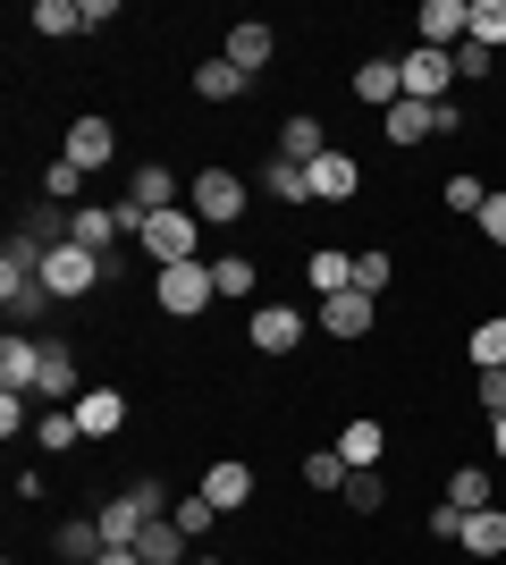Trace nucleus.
I'll return each instance as SVG.
<instances>
[{"label": "nucleus", "mask_w": 506, "mask_h": 565, "mask_svg": "<svg viewBox=\"0 0 506 565\" xmlns=\"http://www.w3.org/2000/svg\"><path fill=\"white\" fill-rule=\"evenodd\" d=\"M94 523H101V541H110V548H136V541H144V498H136V490H119V498H101V507H94Z\"/></svg>", "instance_id": "obj_12"}, {"label": "nucleus", "mask_w": 506, "mask_h": 565, "mask_svg": "<svg viewBox=\"0 0 506 565\" xmlns=\"http://www.w3.org/2000/svg\"><path fill=\"white\" fill-rule=\"evenodd\" d=\"M219 296V279H212V262H177V270H152V305L169 312V321H194V312Z\"/></svg>", "instance_id": "obj_5"}, {"label": "nucleus", "mask_w": 506, "mask_h": 565, "mask_svg": "<svg viewBox=\"0 0 506 565\" xmlns=\"http://www.w3.org/2000/svg\"><path fill=\"white\" fill-rule=\"evenodd\" d=\"M448 60H456V85H482V76H489V51L473 43V34H464V43L448 51Z\"/></svg>", "instance_id": "obj_43"}, {"label": "nucleus", "mask_w": 506, "mask_h": 565, "mask_svg": "<svg viewBox=\"0 0 506 565\" xmlns=\"http://www.w3.org/2000/svg\"><path fill=\"white\" fill-rule=\"evenodd\" d=\"M388 279H397V262H388L380 245H372V254H355V296H380Z\"/></svg>", "instance_id": "obj_40"}, {"label": "nucleus", "mask_w": 506, "mask_h": 565, "mask_svg": "<svg viewBox=\"0 0 506 565\" xmlns=\"http://www.w3.org/2000/svg\"><path fill=\"white\" fill-rule=\"evenodd\" d=\"M60 161H76V169H85V178H94V169H110V161H119V127L85 110V118H76V127H68V143H60Z\"/></svg>", "instance_id": "obj_7"}, {"label": "nucleus", "mask_w": 506, "mask_h": 565, "mask_svg": "<svg viewBox=\"0 0 506 565\" xmlns=\"http://www.w3.org/2000/svg\"><path fill=\"white\" fill-rule=\"evenodd\" d=\"M321 152H330V127H321L313 110H288V127H279V161H295V169H313Z\"/></svg>", "instance_id": "obj_15"}, {"label": "nucleus", "mask_w": 506, "mask_h": 565, "mask_svg": "<svg viewBox=\"0 0 506 565\" xmlns=\"http://www.w3.org/2000/svg\"><path fill=\"white\" fill-rule=\"evenodd\" d=\"M245 203H254V186H245L237 169H203V178H186V212L203 220V228H237L245 220Z\"/></svg>", "instance_id": "obj_3"}, {"label": "nucleus", "mask_w": 506, "mask_h": 565, "mask_svg": "<svg viewBox=\"0 0 506 565\" xmlns=\"http://www.w3.org/2000/svg\"><path fill=\"white\" fill-rule=\"evenodd\" d=\"M212 279H219V296H254V287H262V270H254L245 254H219V262H212Z\"/></svg>", "instance_id": "obj_38"}, {"label": "nucleus", "mask_w": 506, "mask_h": 565, "mask_svg": "<svg viewBox=\"0 0 506 565\" xmlns=\"http://www.w3.org/2000/svg\"><path fill=\"white\" fill-rule=\"evenodd\" d=\"M473 228H482L489 245H506V194H489V203H482V220H473Z\"/></svg>", "instance_id": "obj_46"}, {"label": "nucleus", "mask_w": 506, "mask_h": 565, "mask_svg": "<svg viewBox=\"0 0 506 565\" xmlns=\"http://www.w3.org/2000/svg\"><path fill=\"white\" fill-rule=\"evenodd\" d=\"M94 565H144V557H136V548H101Z\"/></svg>", "instance_id": "obj_48"}, {"label": "nucleus", "mask_w": 506, "mask_h": 565, "mask_svg": "<svg viewBox=\"0 0 506 565\" xmlns=\"http://www.w3.org/2000/svg\"><path fill=\"white\" fill-rule=\"evenodd\" d=\"M372 321H380V296H355V287H346V296H321V330L346 338V347L372 338Z\"/></svg>", "instance_id": "obj_11"}, {"label": "nucleus", "mask_w": 506, "mask_h": 565, "mask_svg": "<svg viewBox=\"0 0 506 565\" xmlns=\"http://www.w3.org/2000/svg\"><path fill=\"white\" fill-rule=\"evenodd\" d=\"M355 102H363V110H397V102H406V76H397V60H363V68H355Z\"/></svg>", "instance_id": "obj_16"}, {"label": "nucleus", "mask_w": 506, "mask_h": 565, "mask_svg": "<svg viewBox=\"0 0 506 565\" xmlns=\"http://www.w3.org/2000/svg\"><path fill=\"white\" fill-rule=\"evenodd\" d=\"M439 203H448V212H456V220H482L489 186H482V178H473V169H464V178H448V186H439Z\"/></svg>", "instance_id": "obj_34"}, {"label": "nucleus", "mask_w": 506, "mask_h": 565, "mask_svg": "<svg viewBox=\"0 0 506 565\" xmlns=\"http://www.w3.org/2000/svg\"><path fill=\"white\" fill-rule=\"evenodd\" d=\"M473 34V0H422V43L431 51H456Z\"/></svg>", "instance_id": "obj_13"}, {"label": "nucleus", "mask_w": 506, "mask_h": 565, "mask_svg": "<svg viewBox=\"0 0 506 565\" xmlns=\"http://www.w3.org/2000/svg\"><path fill=\"white\" fill-rule=\"evenodd\" d=\"M473 557H506V507H482V515H464V541Z\"/></svg>", "instance_id": "obj_28"}, {"label": "nucleus", "mask_w": 506, "mask_h": 565, "mask_svg": "<svg viewBox=\"0 0 506 565\" xmlns=\"http://www.w3.org/2000/svg\"><path fill=\"white\" fill-rule=\"evenodd\" d=\"M43 194H51V203H76V194H85V169H76V161H51L43 169Z\"/></svg>", "instance_id": "obj_42"}, {"label": "nucleus", "mask_w": 506, "mask_h": 565, "mask_svg": "<svg viewBox=\"0 0 506 565\" xmlns=\"http://www.w3.org/2000/svg\"><path fill=\"white\" fill-rule=\"evenodd\" d=\"M473 43L506 51V0H473Z\"/></svg>", "instance_id": "obj_39"}, {"label": "nucleus", "mask_w": 506, "mask_h": 565, "mask_svg": "<svg viewBox=\"0 0 506 565\" xmlns=\"http://www.w3.org/2000/svg\"><path fill=\"white\" fill-rule=\"evenodd\" d=\"M245 338H254V354H295V347H304V312H295V305H254Z\"/></svg>", "instance_id": "obj_9"}, {"label": "nucleus", "mask_w": 506, "mask_h": 565, "mask_svg": "<svg viewBox=\"0 0 506 565\" xmlns=\"http://www.w3.org/2000/svg\"><path fill=\"white\" fill-rule=\"evenodd\" d=\"M448 507L482 515V507H489V472H482V465H456V472H448Z\"/></svg>", "instance_id": "obj_32"}, {"label": "nucleus", "mask_w": 506, "mask_h": 565, "mask_svg": "<svg viewBox=\"0 0 506 565\" xmlns=\"http://www.w3.org/2000/svg\"><path fill=\"white\" fill-rule=\"evenodd\" d=\"M51 548H60V557H68V565H94V557H101V548H110V541H101V523L85 515V523H60V532H51Z\"/></svg>", "instance_id": "obj_30"}, {"label": "nucleus", "mask_w": 506, "mask_h": 565, "mask_svg": "<svg viewBox=\"0 0 506 565\" xmlns=\"http://www.w3.org/2000/svg\"><path fill=\"white\" fill-rule=\"evenodd\" d=\"M422 136H439L431 102H397V110H388V143H422Z\"/></svg>", "instance_id": "obj_33"}, {"label": "nucleus", "mask_w": 506, "mask_h": 565, "mask_svg": "<svg viewBox=\"0 0 506 565\" xmlns=\"http://www.w3.org/2000/svg\"><path fill=\"white\" fill-rule=\"evenodd\" d=\"M431 541H464V507H448V498H439V507H431Z\"/></svg>", "instance_id": "obj_45"}, {"label": "nucleus", "mask_w": 506, "mask_h": 565, "mask_svg": "<svg viewBox=\"0 0 506 565\" xmlns=\"http://www.w3.org/2000/svg\"><path fill=\"white\" fill-rule=\"evenodd\" d=\"M337 456H346V472H380V456H388V430L372 423V414H355V423L337 430Z\"/></svg>", "instance_id": "obj_18"}, {"label": "nucleus", "mask_w": 506, "mask_h": 565, "mask_svg": "<svg viewBox=\"0 0 506 565\" xmlns=\"http://www.w3.org/2000/svg\"><path fill=\"white\" fill-rule=\"evenodd\" d=\"M186 565H219V557H186Z\"/></svg>", "instance_id": "obj_50"}, {"label": "nucleus", "mask_w": 506, "mask_h": 565, "mask_svg": "<svg viewBox=\"0 0 506 565\" xmlns=\"http://www.w3.org/2000/svg\"><path fill=\"white\" fill-rule=\"evenodd\" d=\"M397 76H406V102H448V94H456V60L431 51V43L397 51Z\"/></svg>", "instance_id": "obj_6"}, {"label": "nucleus", "mask_w": 506, "mask_h": 565, "mask_svg": "<svg viewBox=\"0 0 506 565\" xmlns=\"http://www.w3.org/2000/svg\"><path fill=\"white\" fill-rule=\"evenodd\" d=\"M76 439H85V423H76V405H51V414H34V448H43V456L76 448Z\"/></svg>", "instance_id": "obj_29"}, {"label": "nucleus", "mask_w": 506, "mask_h": 565, "mask_svg": "<svg viewBox=\"0 0 506 565\" xmlns=\"http://www.w3.org/2000/svg\"><path fill=\"white\" fill-rule=\"evenodd\" d=\"M254 186H262L270 203H279V212H295V203H313V178H304L295 161H262V178H254Z\"/></svg>", "instance_id": "obj_25"}, {"label": "nucleus", "mask_w": 506, "mask_h": 565, "mask_svg": "<svg viewBox=\"0 0 506 565\" xmlns=\"http://www.w3.org/2000/svg\"><path fill=\"white\" fill-rule=\"evenodd\" d=\"M304 481H313V490H346V456H337V448H313V456H304Z\"/></svg>", "instance_id": "obj_41"}, {"label": "nucleus", "mask_w": 506, "mask_h": 565, "mask_svg": "<svg viewBox=\"0 0 506 565\" xmlns=\"http://www.w3.org/2000/svg\"><path fill=\"white\" fill-rule=\"evenodd\" d=\"M482 414H489V423L506 414V372H482Z\"/></svg>", "instance_id": "obj_47"}, {"label": "nucleus", "mask_w": 506, "mask_h": 565, "mask_svg": "<svg viewBox=\"0 0 506 565\" xmlns=\"http://www.w3.org/2000/svg\"><path fill=\"white\" fill-rule=\"evenodd\" d=\"M203 498H212L219 515H237L245 498H254V465H237V456H219V465L203 472Z\"/></svg>", "instance_id": "obj_20"}, {"label": "nucleus", "mask_w": 506, "mask_h": 565, "mask_svg": "<svg viewBox=\"0 0 506 565\" xmlns=\"http://www.w3.org/2000/svg\"><path fill=\"white\" fill-rule=\"evenodd\" d=\"M136 557H144V565H186V557H194V541H186V532H177L169 515H152V523H144V541H136Z\"/></svg>", "instance_id": "obj_24"}, {"label": "nucleus", "mask_w": 506, "mask_h": 565, "mask_svg": "<svg viewBox=\"0 0 506 565\" xmlns=\"http://www.w3.org/2000/svg\"><path fill=\"white\" fill-rule=\"evenodd\" d=\"M18 236L51 254V245H68V212H51V203H43V212H25V220H18Z\"/></svg>", "instance_id": "obj_35"}, {"label": "nucleus", "mask_w": 506, "mask_h": 565, "mask_svg": "<svg viewBox=\"0 0 506 565\" xmlns=\"http://www.w3.org/2000/svg\"><path fill=\"white\" fill-rule=\"evenodd\" d=\"M169 523H177L186 541H203V532H212V523H219V507H212V498H203V490H194V498H177V507H169Z\"/></svg>", "instance_id": "obj_37"}, {"label": "nucleus", "mask_w": 506, "mask_h": 565, "mask_svg": "<svg viewBox=\"0 0 506 565\" xmlns=\"http://www.w3.org/2000/svg\"><path fill=\"white\" fill-rule=\"evenodd\" d=\"M127 203H144V212H177L186 186H177V169H169V161H144L136 178H127Z\"/></svg>", "instance_id": "obj_14"}, {"label": "nucleus", "mask_w": 506, "mask_h": 565, "mask_svg": "<svg viewBox=\"0 0 506 565\" xmlns=\"http://www.w3.org/2000/svg\"><path fill=\"white\" fill-rule=\"evenodd\" d=\"M136 245L152 254V270H177V262H203V220H194L186 203H177V212H152Z\"/></svg>", "instance_id": "obj_4"}, {"label": "nucleus", "mask_w": 506, "mask_h": 565, "mask_svg": "<svg viewBox=\"0 0 506 565\" xmlns=\"http://www.w3.org/2000/svg\"><path fill=\"white\" fill-rule=\"evenodd\" d=\"M34 380H43V338L9 330L0 338V397H34Z\"/></svg>", "instance_id": "obj_8"}, {"label": "nucleus", "mask_w": 506, "mask_h": 565, "mask_svg": "<svg viewBox=\"0 0 506 565\" xmlns=\"http://www.w3.org/2000/svg\"><path fill=\"white\" fill-rule=\"evenodd\" d=\"M25 25H34V34H51V43H60V34H85V0H34V9H25Z\"/></svg>", "instance_id": "obj_27"}, {"label": "nucleus", "mask_w": 506, "mask_h": 565, "mask_svg": "<svg viewBox=\"0 0 506 565\" xmlns=\"http://www.w3.org/2000/svg\"><path fill=\"white\" fill-rule=\"evenodd\" d=\"M0 439H34V405L25 397H0Z\"/></svg>", "instance_id": "obj_44"}, {"label": "nucleus", "mask_w": 506, "mask_h": 565, "mask_svg": "<svg viewBox=\"0 0 506 565\" xmlns=\"http://www.w3.org/2000/svg\"><path fill=\"white\" fill-rule=\"evenodd\" d=\"M68 236H76V245H94V254H110V245H119V212L76 203V212H68Z\"/></svg>", "instance_id": "obj_26"}, {"label": "nucleus", "mask_w": 506, "mask_h": 565, "mask_svg": "<svg viewBox=\"0 0 506 565\" xmlns=\"http://www.w3.org/2000/svg\"><path fill=\"white\" fill-rule=\"evenodd\" d=\"M489 456H498V465H506V414H498V423H489Z\"/></svg>", "instance_id": "obj_49"}, {"label": "nucleus", "mask_w": 506, "mask_h": 565, "mask_svg": "<svg viewBox=\"0 0 506 565\" xmlns=\"http://www.w3.org/2000/svg\"><path fill=\"white\" fill-rule=\"evenodd\" d=\"M270 51H279V34H270L262 18H237V25H228V60H237L245 76H262V68H270Z\"/></svg>", "instance_id": "obj_21"}, {"label": "nucleus", "mask_w": 506, "mask_h": 565, "mask_svg": "<svg viewBox=\"0 0 506 565\" xmlns=\"http://www.w3.org/2000/svg\"><path fill=\"white\" fill-rule=\"evenodd\" d=\"M0 312H9V330H34V321L51 312L43 245H25V236H9V245H0Z\"/></svg>", "instance_id": "obj_1"}, {"label": "nucleus", "mask_w": 506, "mask_h": 565, "mask_svg": "<svg viewBox=\"0 0 506 565\" xmlns=\"http://www.w3.org/2000/svg\"><path fill=\"white\" fill-rule=\"evenodd\" d=\"M76 423H85V439H119L127 430V397L119 388H85V397H76Z\"/></svg>", "instance_id": "obj_19"}, {"label": "nucleus", "mask_w": 506, "mask_h": 565, "mask_svg": "<svg viewBox=\"0 0 506 565\" xmlns=\"http://www.w3.org/2000/svg\"><path fill=\"white\" fill-rule=\"evenodd\" d=\"M245 85H254V76H245L228 51H212V60L194 68V94H203V102H245Z\"/></svg>", "instance_id": "obj_22"}, {"label": "nucleus", "mask_w": 506, "mask_h": 565, "mask_svg": "<svg viewBox=\"0 0 506 565\" xmlns=\"http://www.w3.org/2000/svg\"><path fill=\"white\" fill-rule=\"evenodd\" d=\"M304 279H313V296H346V287H355V254L313 245V254H304Z\"/></svg>", "instance_id": "obj_23"}, {"label": "nucleus", "mask_w": 506, "mask_h": 565, "mask_svg": "<svg viewBox=\"0 0 506 565\" xmlns=\"http://www.w3.org/2000/svg\"><path fill=\"white\" fill-rule=\"evenodd\" d=\"M110 279V254H94V245H51L43 254V287H51V305H85V296H94V287Z\"/></svg>", "instance_id": "obj_2"}, {"label": "nucleus", "mask_w": 506, "mask_h": 565, "mask_svg": "<svg viewBox=\"0 0 506 565\" xmlns=\"http://www.w3.org/2000/svg\"><path fill=\"white\" fill-rule=\"evenodd\" d=\"M76 380H85V372H76V347H68V338H43V380H34V397H43V405H76V397H85Z\"/></svg>", "instance_id": "obj_10"}, {"label": "nucleus", "mask_w": 506, "mask_h": 565, "mask_svg": "<svg viewBox=\"0 0 506 565\" xmlns=\"http://www.w3.org/2000/svg\"><path fill=\"white\" fill-rule=\"evenodd\" d=\"M464 354H473V363H482V372H506V312H489L482 330L464 338Z\"/></svg>", "instance_id": "obj_31"}, {"label": "nucleus", "mask_w": 506, "mask_h": 565, "mask_svg": "<svg viewBox=\"0 0 506 565\" xmlns=\"http://www.w3.org/2000/svg\"><path fill=\"white\" fill-rule=\"evenodd\" d=\"M337 498H346L355 515H380V507H388V481H380V472H346V490H337Z\"/></svg>", "instance_id": "obj_36"}, {"label": "nucleus", "mask_w": 506, "mask_h": 565, "mask_svg": "<svg viewBox=\"0 0 506 565\" xmlns=\"http://www.w3.org/2000/svg\"><path fill=\"white\" fill-rule=\"evenodd\" d=\"M313 203H355V186H363V169H355V152H321L313 169Z\"/></svg>", "instance_id": "obj_17"}]
</instances>
